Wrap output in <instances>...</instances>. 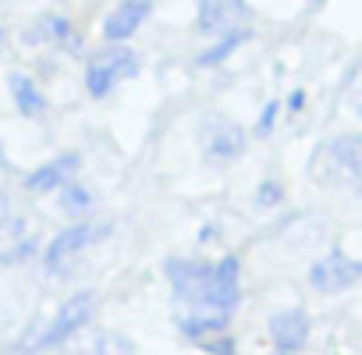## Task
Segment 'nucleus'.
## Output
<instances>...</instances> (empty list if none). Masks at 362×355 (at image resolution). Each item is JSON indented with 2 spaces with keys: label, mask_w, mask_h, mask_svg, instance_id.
I'll return each mask as SVG.
<instances>
[{
  "label": "nucleus",
  "mask_w": 362,
  "mask_h": 355,
  "mask_svg": "<svg viewBox=\"0 0 362 355\" xmlns=\"http://www.w3.org/2000/svg\"><path fill=\"white\" fill-rule=\"evenodd\" d=\"M11 224V199H8V192L0 189V231H4Z\"/></svg>",
  "instance_id": "412c9836"
},
{
  "label": "nucleus",
  "mask_w": 362,
  "mask_h": 355,
  "mask_svg": "<svg viewBox=\"0 0 362 355\" xmlns=\"http://www.w3.org/2000/svg\"><path fill=\"white\" fill-rule=\"evenodd\" d=\"M203 348H206L210 355H235V341L224 337V334H221V341H203Z\"/></svg>",
  "instance_id": "aec40b11"
},
{
  "label": "nucleus",
  "mask_w": 362,
  "mask_h": 355,
  "mask_svg": "<svg viewBox=\"0 0 362 355\" xmlns=\"http://www.w3.org/2000/svg\"><path fill=\"white\" fill-rule=\"evenodd\" d=\"M149 11H153L149 0H121V4L107 15V22H103V40L121 43V40L135 36V29L146 22Z\"/></svg>",
  "instance_id": "1a4fd4ad"
},
{
  "label": "nucleus",
  "mask_w": 362,
  "mask_h": 355,
  "mask_svg": "<svg viewBox=\"0 0 362 355\" xmlns=\"http://www.w3.org/2000/svg\"><path fill=\"white\" fill-rule=\"evenodd\" d=\"M284 199V189H281V182H274V178H267V182H259V192H256V203L263 206V210H270V206H277Z\"/></svg>",
  "instance_id": "a211bd4d"
},
{
  "label": "nucleus",
  "mask_w": 362,
  "mask_h": 355,
  "mask_svg": "<svg viewBox=\"0 0 362 355\" xmlns=\"http://www.w3.org/2000/svg\"><path fill=\"white\" fill-rule=\"evenodd\" d=\"M0 47H4V29H0Z\"/></svg>",
  "instance_id": "b1692460"
},
{
  "label": "nucleus",
  "mask_w": 362,
  "mask_h": 355,
  "mask_svg": "<svg viewBox=\"0 0 362 355\" xmlns=\"http://www.w3.org/2000/svg\"><path fill=\"white\" fill-rule=\"evenodd\" d=\"M206 270H210V263H203V260H177V256H174V260L163 263V274H167V281L174 284V291L196 284L199 277H206Z\"/></svg>",
  "instance_id": "f8f14e48"
},
{
  "label": "nucleus",
  "mask_w": 362,
  "mask_h": 355,
  "mask_svg": "<svg viewBox=\"0 0 362 355\" xmlns=\"http://www.w3.org/2000/svg\"><path fill=\"white\" fill-rule=\"evenodd\" d=\"M270 337L281 355H295L309 337V316L302 309H284L270 316Z\"/></svg>",
  "instance_id": "423d86ee"
},
{
  "label": "nucleus",
  "mask_w": 362,
  "mask_h": 355,
  "mask_svg": "<svg viewBox=\"0 0 362 355\" xmlns=\"http://www.w3.org/2000/svg\"><path fill=\"white\" fill-rule=\"evenodd\" d=\"M40 33H43L50 43L64 47L68 54L82 50V40L75 36V29H71V22H68L64 15H43V18H40Z\"/></svg>",
  "instance_id": "ddd939ff"
},
{
  "label": "nucleus",
  "mask_w": 362,
  "mask_h": 355,
  "mask_svg": "<svg viewBox=\"0 0 362 355\" xmlns=\"http://www.w3.org/2000/svg\"><path fill=\"white\" fill-rule=\"evenodd\" d=\"M242 43H245V33H242V29H238V33H228V36H224V40H221L217 47L203 50V54L196 57V64H199V68H214V64H221V61H224L228 54H235V50H238Z\"/></svg>",
  "instance_id": "dca6fc26"
},
{
  "label": "nucleus",
  "mask_w": 362,
  "mask_h": 355,
  "mask_svg": "<svg viewBox=\"0 0 362 355\" xmlns=\"http://www.w3.org/2000/svg\"><path fill=\"white\" fill-rule=\"evenodd\" d=\"M86 355H132V344L124 337H117V334H103Z\"/></svg>",
  "instance_id": "f3484780"
},
{
  "label": "nucleus",
  "mask_w": 362,
  "mask_h": 355,
  "mask_svg": "<svg viewBox=\"0 0 362 355\" xmlns=\"http://www.w3.org/2000/svg\"><path fill=\"white\" fill-rule=\"evenodd\" d=\"M11 96H15V107L22 110V117H40L47 110V96L40 93V86L29 75H11Z\"/></svg>",
  "instance_id": "9d476101"
},
{
  "label": "nucleus",
  "mask_w": 362,
  "mask_h": 355,
  "mask_svg": "<svg viewBox=\"0 0 362 355\" xmlns=\"http://www.w3.org/2000/svg\"><path fill=\"white\" fill-rule=\"evenodd\" d=\"M93 309H96L93 291H78V295H71V298L57 309V316H54V320H47L43 327H36L25 341H18V344H15V351L33 355V351H47V348L64 344L68 337H75V334L93 320Z\"/></svg>",
  "instance_id": "f257e3e1"
},
{
  "label": "nucleus",
  "mask_w": 362,
  "mask_h": 355,
  "mask_svg": "<svg viewBox=\"0 0 362 355\" xmlns=\"http://www.w3.org/2000/svg\"><path fill=\"white\" fill-rule=\"evenodd\" d=\"M89 238H93V228L89 224H75V228H64L50 245H47V252H43V263H47V270L50 274H68V263L89 245Z\"/></svg>",
  "instance_id": "39448f33"
},
{
  "label": "nucleus",
  "mask_w": 362,
  "mask_h": 355,
  "mask_svg": "<svg viewBox=\"0 0 362 355\" xmlns=\"http://www.w3.org/2000/svg\"><path fill=\"white\" fill-rule=\"evenodd\" d=\"M358 277H362V263L351 260V256H344V252H330V256H323L320 263H313V270H309V284H313L316 291H323V295L344 291V288H351Z\"/></svg>",
  "instance_id": "20e7f679"
},
{
  "label": "nucleus",
  "mask_w": 362,
  "mask_h": 355,
  "mask_svg": "<svg viewBox=\"0 0 362 355\" xmlns=\"http://www.w3.org/2000/svg\"><path fill=\"white\" fill-rule=\"evenodd\" d=\"M358 167H362V139L355 132H344V135H337V139H330L316 149L313 178L320 185H337V182L355 185Z\"/></svg>",
  "instance_id": "f03ea898"
},
{
  "label": "nucleus",
  "mask_w": 362,
  "mask_h": 355,
  "mask_svg": "<svg viewBox=\"0 0 362 355\" xmlns=\"http://www.w3.org/2000/svg\"><path fill=\"white\" fill-rule=\"evenodd\" d=\"M245 149V128L228 117H214L206 124V153L214 160H235Z\"/></svg>",
  "instance_id": "0eeeda50"
},
{
  "label": "nucleus",
  "mask_w": 362,
  "mask_h": 355,
  "mask_svg": "<svg viewBox=\"0 0 362 355\" xmlns=\"http://www.w3.org/2000/svg\"><path fill=\"white\" fill-rule=\"evenodd\" d=\"M277 110H281V100H270L259 114V124H256V135H270L274 132V121H277Z\"/></svg>",
  "instance_id": "6ab92c4d"
},
{
  "label": "nucleus",
  "mask_w": 362,
  "mask_h": 355,
  "mask_svg": "<svg viewBox=\"0 0 362 355\" xmlns=\"http://www.w3.org/2000/svg\"><path fill=\"white\" fill-rule=\"evenodd\" d=\"M33 252H36V245H33V242H25V245H18V249H15V260H25V256H33Z\"/></svg>",
  "instance_id": "5701e85b"
},
{
  "label": "nucleus",
  "mask_w": 362,
  "mask_h": 355,
  "mask_svg": "<svg viewBox=\"0 0 362 355\" xmlns=\"http://www.w3.org/2000/svg\"><path fill=\"white\" fill-rule=\"evenodd\" d=\"M61 210L64 214H71V217H78V214H86L89 206H93V192L86 189V185H78V182H64L61 185Z\"/></svg>",
  "instance_id": "2eb2a0df"
},
{
  "label": "nucleus",
  "mask_w": 362,
  "mask_h": 355,
  "mask_svg": "<svg viewBox=\"0 0 362 355\" xmlns=\"http://www.w3.org/2000/svg\"><path fill=\"white\" fill-rule=\"evenodd\" d=\"M78 163H82L78 153H61V156H54L50 163L36 167V170L25 178V189L36 192V196H43V192H50V189H61L64 182H71V174L78 170Z\"/></svg>",
  "instance_id": "6e6552de"
},
{
  "label": "nucleus",
  "mask_w": 362,
  "mask_h": 355,
  "mask_svg": "<svg viewBox=\"0 0 362 355\" xmlns=\"http://www.w3.org/2000/svg\"><path fill=\"white\" fill-rule=\"evenodd\" d=\"M302 103H305V93H302V89H295V93L288 96V110H302Z\"/></svg>",
  "instance_id": "4be33fe9"
},
{
  "label": "nucleus",
  "mask_w": 362,
  "mask_h": 355,
  "mask_svg": "<svg viewBox=\"0 0 362 355\" xmlns=\"http://www.w3.org/2000/svg\"><path fill=\"white\" fill-rule=\"evenodd\" d=\"M177 327L185 337L203 341L206 334H224L228 330V313H189V316H177Z\"/></svg>",
  "instance_id": "9b49d317"
},
{
  "label": "nucleus",
  "mask_w": 362,
  "mask_h": 355,
  "mask_svg": "<svg viewBox=\"0 0 362 355\" xmlns=\"http://www.w3.org/2000/svg\"><path fill=\"white\" fill-rule=\"evenodd\" d=\"M139 71V61L128 47H107L103 54H96L86 68V89L96 100H107V93H114V86L121 78H132Z\"/></svg>",
  "instance_id": "7ed1b4c3"
},
{
  "label": "nucleus",
  "mask_w": 362,
  "mask_h": 355,
  "mask_svg": "<svg viewBox=\"0 0 362 355\" xmlns=\"http://www.w3.org/2000/svg\"><path fill=\"white\" fill-rule=\"evenodd\" d=\"M228 18V0H199V33H221Z\"/></svg>",
  "instance_id": "4468645a"
}]
</instances>
